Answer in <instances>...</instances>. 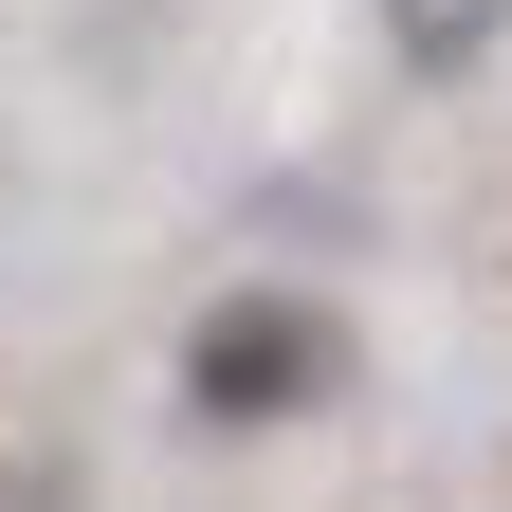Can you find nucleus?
<instances>
[{"label":"nucleus","mask_w":512,"mask_h":512,"mask_svg":"<svg viewBox=\"0 0 512 512\" xmlns=\"http://www.w3.org/2000/svg\"><path fill=\"white\" fill-rule=\"evenodd\" d=\"M183 384H202V421H293V403H330V384H348V330H330V311H293V293H238V311H202Z\"/></svg>","instance_id":"f257e3e1"},{"label":"nucleus","mask_w":512,"mask_h":512,"mask_svg":"<svg viewBox=\"0 0 512 512\" xmlns=\"http://www.w3.org/2000/svg\"><path fill=\"white\" fill-rule=\"evenodd\" d=\"M494 37H512V0H384V55L403 74H476Z\"/></svg>","instance_id":"f03ea898"}]
</instances>
